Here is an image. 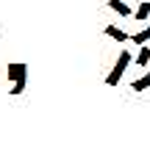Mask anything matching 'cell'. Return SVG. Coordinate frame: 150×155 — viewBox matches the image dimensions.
<instances>
[{
    "label": "cell",
    "instance_id": "obj_2",
    "mask_svg": "<svg viewBox=\"0 0 150 155\" xmlns=\"http://www.w3.org/2000/svg\"><path fill=\"white\" fill-rule=\"evenodd\" d=\"M128 61H131V55H128V53H120V61H117V67H114V72H111V75H108V83H111V86H114V83L120 81V75L125 72V67H128Z\"/></svg>",
    "mask_w": 150,
    "mask_h": 155
},
{
    "label": "cell",
    "instance_id": "obj_4",
    "mask_svg": "<svg viewBox=\"0 0 150 155\" xmlns=\"http://www.w3.org/2000/svg\"><path fill=\"white\" fill-rule=\"evenodd\" d=\"M108 6H111V8H114V11H120L122 17H128V14H131V8H128L125 3H120V0H111V3H108Z\"/></svg>",
    "mask_w": 150,
    "mask_h": 155
},
{
    "label": "cell",
    "instance_id": "obj_7",
    "mask_svg": "<svg viewBox=\"0 0 150 155\" xmlns=\"http://www.w3.org/2000/svg\"><path fill=\"white\" fill-rule=\"evenodd\" d=\"M147 17H150V3H142L136 11V19H147Z\"/></svg>",
    "mask_w": 150,
    "mask_h": 155
},
{
    "label": "cell",
    "instance_id": "obj_1",
    "mask_svg": "<svg viewBox=\"0 0 150 155\" xmlns=\"http://www.w3.org/2000/svg\"><path fill=\"white\" fill-rule=\"evenodd\" d=\"M9 78H11V81H17L14 89H11V94H20V91L25 89V64H11V67H9Z\"/></svg>",
    "mask_w": 150,
    "mask_h": 155
},
{
    "label": "cell",
    "instance_id": "obj_5",
    "mask_svg": "<svg viewBox=\"0 0 150 155\" xmlns=\"http://www.w3.org/2000/svg\"><path fill=\"white\" fill-rule=\"evenodd\" d=\"M150 86V72L145 75V78H139V81H134V91H142V89H147Z\"/></svg>",
    "mask_w": 150,
    "mask_h": 155
},
{
    "label": "cell",
    "instance_id": "obj_8",
    "mask_svg": "<svg viewBox=\"0 0 150 155\" xmlns=\"http://www.w3.org/2000/svg\"><path fill=\"white\" fill-rule=\"evenodd\" d=\"M147 61H150V50L142 47V53H139V64H147Z\"/></svg>",
    "mask_w": 150,
    "mask_h": 155
},
{
    "label": "cell",
    "instance_id": "obj_3",
    "mask_svg": "<svg viewBox=\"0 0 150 155\" xmlns=\"http://www.w3.org/2000/svg\"><path fill=\"white\" fill-rule=\"evenodd\" d=\"M106 33H108L111 39H120V42H125V39H128V33H125V31H120V28H114V25H108V28H106Z\"/></svg>",
    "mask_w": 150,
    "mask_h": 155
},
{
    "label": "cell",
    "instance_id": "obj_6",
    "mask_svg": "<svg viewBox=\"0 0 150 155\" xmlns=\"http://www.w3.org/2000/svg\"><path fill=\"white\" fill-rule=\"evenodd\" d=\"M128 39H131V42H136V45H142V42H147V39H150V28H147V31H142V33L128 36Z\"/></svg>",
    "mask_w": 150,
    "mask_h": 155
}]
</instances>
